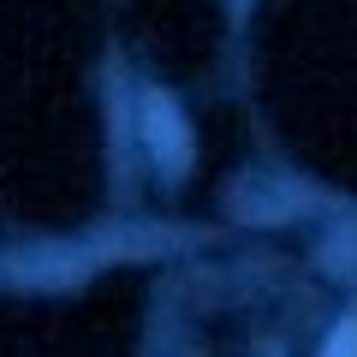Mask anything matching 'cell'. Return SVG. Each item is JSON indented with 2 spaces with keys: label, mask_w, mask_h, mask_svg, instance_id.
Returning <instances> with one entry per match:
<instances>
[{
  "label": "cell",
  "mask_w": 357,
  "mask_h": 357,
  "mask_svg": "<svg viewBox=\"0 0 357 357\" xmlns=\"http://www.w3.org/2000/svg\"><path fill=\"white\" fill-rule=\"evenodd\" d=\"M143 137H149L155 161H161L167 173H185V167H191V131H185L178 107L167 102L161 89H155L149 102H143Z\"/></svg>",
  "instance_id": "6da1fadb"
},
{
  "label": "cell",
  "mask_w": 357,
  "mask_h": 357,
  "mask_svg": "<svg viewBox=\"0 0 357 357\" xmlns=\"http://www.w3.org/2000/svg\"><path fill=\"white\" fill-rule=\"evenodd\" d=\"M321 357H357V316L340 321V333L328 340V351H321Z\"/></svg>",
  "instance_id": "7a4b0ae2"
},
{
  "label": "cell",
  "mask_w": 357,
  "mask_h": 357,
  "mask_svg": "<svg viewBox=\"0 0 357 357\" xmlns=\"http://www.w3.org/2000/svg\"><path fill=\"white\" fill-rule=\"evenodd\" d=\"M227 6H232V18H244V6H250V0H227Z\"/></svg>",
  "instance_id": "3957f363"
}]
</instances>
